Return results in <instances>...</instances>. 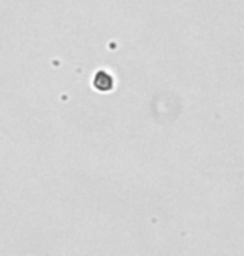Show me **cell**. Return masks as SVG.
<instances>
[{
  "label": "cell",
  "instance_id": "cell-1",
  "mask_svg": "<svg viewBox=\"0 0 244 256\" xmlns=\"http://www.w3.org/2000/svg\"><path fill=\"white\" fill-rule=\"evenodd\" d=\"M94 88L100 90V92H107L114 88V79L112 76L106 70H99L97 74L94 76Z\"/></svg>",
  "mask_w": 244,
  "mask_h": 256
}]
</instances>
